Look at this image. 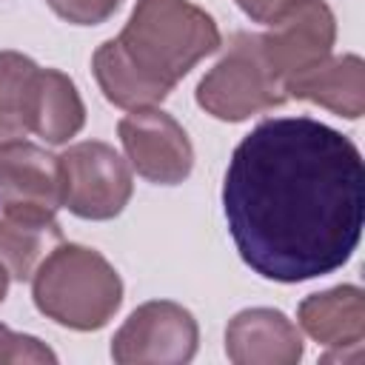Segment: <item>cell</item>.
<instances>
[{"label":"cell","mask_w":365,"mask_h":365,"mask_svg":"<svg viewBox=\"0 0 365 365\" xmlns=\"http://www.w3.org/2000/svg\"><path fill=\"white\" fill-rule=\"evenodd\" d=\"M222 211L254 274L274 282L331 274L351 259L362 237V154L319 120H262L228 160Z\"/></svg>","instance_id":"obj_1"},{"label":"cell","mask_w":365,"mask_h":365,"mask_svg":"<svg viewBox=\"0 0 365 365\" xmlns=\"http://www.w3.org/2000/svg\"><path fill=\"white\" fill-rule=\"evenodd\" d=\"M114 40L125 60L165 97L222 43L214 17L188 0H137Z\"/></svg>","instance_id":"obj_2"},{"label":"cell","mask_w":365,"mask_h":365,"mask_svg":"<svg viewBox=\"0 0 365 365\" xmlns=\"http://www.w3.org/2000/svg\"><path fill=\"white\" fill-rule=\"evenodd\" d=\"M31 297L40 314L74 331L103 328L123 302V279L94 248L60 242L31 274Z\"/></svg>","instance_id":"obj_3"},{"label":"cell","mask_w":365,"mask_h":365,"mask_svg":"<svg viewBox=\"0 0 365 365\" xmlns=\"http://www.w3.org/2000/svg\"><path fill=\"white\" fill-rule=\"evenodd\" d=\"M285 97L282 83L262 57L259 34L251 31H237L228 51L197 86L200 108L225 123H240L259 111L277 108L285 103Z\"/></svg>","instance_id":"obj_4"},{"label":"cell","mask_w":365,"mask_h":365,"mask_svg":"<svg viewBox=\"0 0 365 365\" xmlns=\"http://www.w3.org/2000/svg\"><path fill=\"white\" fill-rule=\"evenodd\" d=\"M63 205L83 220H111L131 200L128 163L100 140H86L66 148L60 157Z\"/></svg>","instance_id":"obj_5"},{"label":"cell","mask_w":365,"mask_h":365,"mask_svg":"<svg viewBox=\"0 0 365 365\" xmlns=\"http://www.w3.org/2000/svg\"><path fill=\"white\" fill-rule=\"evenodd\" d=\"M197 342L200 328L188 308L171 299H151L134 308L114 334L111 359L117 365H182L194 359Z\"/></svg>","instance_id":"obj_6"},{"label":"cell","mask_w":365,"mask_h":365,"mask_svg":"<svg viewBox=\"0 0 365 365\" xmlns=\"http://www.w3.org/2000/svg\"><path fill=\"white\" fill-rule=\"evenodd\" d=\"M334 40L336 20L325 0H291L268 20L259 48L274 77L285 86L291 77L331 57Z\"/></svg>","instance_id":"obj_7"},{"label":"cell","mask_w":365,"mask_h":365,"mask_svg":"<svg viewBox=\"0 0 365 365\" xmlns=\"http://www.w3.org/2000/svg\"><path fill=\"white\" fill-rule=\"evenodd\" d=\"M117 134L134 171L160 185L182 182L194 168V148L182 125L157 106L134 108L117 123Z\"/></svg>","instance_id":"obj_8"},{"label":"cell","mask_w":365,"mask_h":365,"mask_svg":"<svg viewBox=\"0 0 365 365\" xmlns=\"http://www.w3.org/2000/svg\"><path fill=\"white\" fill-rule=\"evenodd\" d=\"M63 205L60 160L29 140L0 143V208L3 214L54 220Z\"/></svg>","instance_id":"obj_9"},{"label":"cell","mask_w":365,"mask_h":365,"mask_svg":"<svg viewBox=\"0 0 365 365\" xmlns=\"http://www.w3.org/2000/svg\"><path fill=\"white\" fill-rule=\"evenodd\" d=\"M302 331L328 345L322 362H359L365 339V294L356 285H336L311 294L297 308Z\"/></svg>","instance_id":"obj_10"},{"label":"cell","mask_w":365,"mask_h":365,"mask_svg":"<svg viewBox=\"0 0 365 365\" xmlns=\"http://www.w3.org/2000/svg\"><path fill=\"white\" fill-rule=\"evenodd\" d=\"M225 354L234 365H297L302 336L282 311L245 308L225 328Z\"/></svg>","instance_id":"obj_11"},{"label":"cell","mask_w":365,"mask_h":365,"mask_svg":"<svg viewBox=\"0 0 365 365\" xmlns=\"http://www.w3.org/2000/svg\"><path fill=\"white\" fill-rule=\"evenodd\" d=\"M282 88L288 97L308 100L339 117L356 120L365 111V63L356 54L325 57L314 68L291 77Z\"/></svg>","instance_id":"obj_12"},{"label":"cell","mask_w":365,"mask_h":365,"mask_svg":"<svg viewBox=\"0 0 365 365\" xmlns=\"http://www.w3.org/2000/svg\"><path fill=\"white\" fill-rule=\"evenodd\" d=\"M86 123V106L68 74L37 68L29 88V131L51 145L68 143Z\"/></svg>","instance_id":"obj_13"},{"label":"cell","mask_w":365,"mask_h":365,"mask_svg":"<svg viewBox=\"0 0 365 365\" xmlns=\"http://www.w3.org/2000/svg\"><path fill=\"white\" fill-rule=\"evenodd\" d=\"M63 242V231L57 220L43 217H20L3 214L0 220V265L9 271L11 279H31L34 268L43 257Z\"/></svg>","instance_id":"obj_14"},{"label":"cell","mask_w":365,"mask_h":365,"mask_svg":"<svg viewBox=\"0 0 365 365\" xmlns=\"http://www.w3.org/2000/svg\"><path fill=\"white\" fill-rule=\"evenodd\" d=\"M91 68L97 77L100 91L106 94L108 103L134 111V108H148L165 100V94L160 88H154L120 51L117 40H106L94 57H91Z\"/></svg>","instance_id":"obj_15"},{"label":"cell","mask_w":365,"mask_h":365,"mask_svg":"<svg viewBox=\"0 0 365 365\" xmlns=\"http://www.w3.org/2000/svg\"><path fill=\"white\" fill-rule=\"evenodd\" d=\"M37 68L20 51H0V143L29 131V88Z\"/></svg>","instance_id":"obj_16"},{"label":"cell","mask_w":365,"mask_h":365,"mask_svg":"<svg viewBox=\"0 0 365 365\" xmlns=\"http://www.w3.org/2000/svg\"><path fill=\"white\" fill-rule=\"evenodd\" d=\"M51 6V11L74 26H97L103 20H108L120 0H46Z\"/></svg>","instance_id":"obj_17"},{"label":"cell","mask_w":365,"mask_h":365,"mask_svg":"<svg viewBox=\"0 0 365 365\" xmlns=\"http://www.w3.org/2000/svg\"><path fill=\"white\" fill-rule=\"evenodd\" d=\"M3 362H57V354L46 348L37 336L14 334L11 328L0 339V365Z\"/></svg>","instance_id":"obj_18"},{"label":"cell","mask_w":365,"mask_h":365,"mask_svg":"<svg viewBox=\"0 0 365 365\" xmlns=\"http://www.w3.org/2000/svg\"><path fill=\"white\" fill-rule=\"evenodd\" d=\"M291 0H237V6L254 20V23H268L282 6H288Z\"/></svg>","instance_id":"obj_19"},{"label":"cell","mask_w":365,"mask_h":365,"mask_svg":"<svg viewBox=\"0 0 365 365\" xmlns=\"http://www.w3.org/2000/svg\"><path fill=\"white\" fill-rule=\"evenodd\" d=\"M6 291H9V271L0 265V302L6 299Z\"/></svg>","instance_id":"obj_20"},{"label":"cell","mask_w":365,"mask_h":365,"mask_svg":"<svg viewBox=\"0 0 365 365\" xmlns=\"http://www.w3.org/2000/svg\"><path fill=\"white\" fill-rule=\"evenodd\" d=\"M6 331H9V328H6V325H0V339L6 336Z\"/></svg>","instance_id":"obj_21"}]
</instances>
